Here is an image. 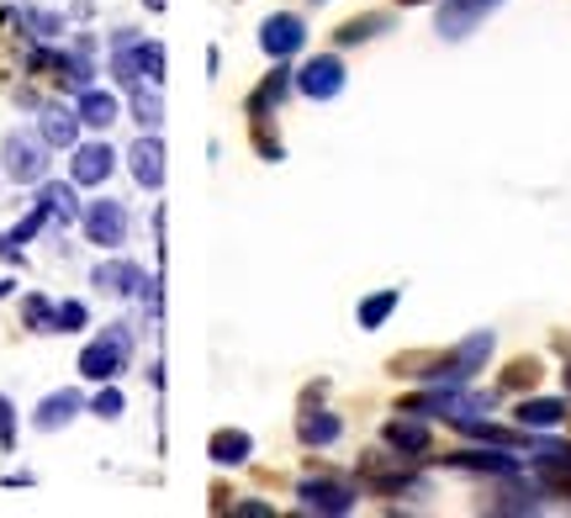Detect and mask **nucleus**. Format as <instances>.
<instances>
[{
	"label": "nucleus",
	"instance_id": "nucleus-15",
	"mask_svg": "<svg viewBox=\"0 0 571 518\" xmlns=\"http://www.w3.org/2000/svg\"><path fill=\"white\" fill-rule=\"evenodd\" d=\"M386 445L403 449V455H424V449H428V428L418 424V418H392V424H386Z\"/></svg>",
	"mask_w": 571,
	"mask_h": 518
},
{
	"label": "nucleus",
	"instance_id": "nucleus-16",
	"mask_svg": "<svg viewBox=\"0 0 571 518\" xmlns=\"http://www.w3.org/2000/svg\"><path fill=\"white\" fill-rule=\"evenodd\" d=\"M80 122H85V127H112V122H117V95L80 91Z\"/></svg>",
	"mask_w": 571,
	"mask_h": 518
},
{
	"label": "nucleus",
	"instance_id": "nucleus-17",
	"mask_svg": "<svg viewBox=\"0 0 571 518\" xmlns=\"http://www.w3.org/2000/svg\"><path fill=\"white\" fill-rule=\"evenodd\" d=\"M561 418H567V402H561V397H529L519 407V424L523 428H556Z\"/></svg>",
	"mask_w": 571,
	"mask_h": 518
},
{
	"label": "nucleus",
	"instance_id": "nucleus-32",
	"mask_svg": "<svg viewBox=\"0 0 571 518\" xmlns=\"http://www.w3.org/2000/svg\"><path fill=\"white\" fill-rule=\"evenodd\" d=\"M403 6H424V0H403Z\"/></svg>",
	"mask_w": 571,
	"mask_h": 518
},
{
	"label": "nucleus",
	"instance_id": "nucleus-33",
	"mask_svg": "<svg viewBox=\"0 0 571 518\" xmlns=\"http://www.w3.org/2000/svg\"><path fill=\"white\" fill-rule=\"evenodd\" d=\"M567 386H571V371H567Z\"/></svg>",
	"mask_w": 571,
	"mask_h": 518
},
{
	"label": "nucleus",
	"instance_id": "nucleus-23",
	"mask_svg": "<svg viewBox=\"0 0 571 518\" xmlns=\"http://www.w3.org/2000/svg\"><path fill=\"white\" fill-rule=\"evenodd\" d=\"M381 27H386V17H355V22H344L339 32H333V43H339V48L365 43V38H376Z\"/></svg>",
	"mask_w": 571,
	"mask_h": 518
},
{
	"label": "nucleus",
	"instance_id": "nucleus-14",
	"mask_svg": "<svg viewBox=\"0 0 571 518\" xmlns=\"http://www.w3.org/2000/svg\"><path fill=\"white\" fill-rule=\"evenodd\" d=\"M95 286H101V291H117V297H133L143 286V276L133 259H106V265L95 270Z\"/></svg>",
	"mask_w": 571,
	"mask_h": 518
},
{
	"label": "nucleus",
	"instance_id": "nucleus-7",
	"mask_svg": "<svg viewBox=\"0 0 571 518\" xmlns=\"http://www.w3.org/2000/svg\"><path fill=\"white\" fill-rule=\"evenodd\" d=\"M112 148L106 143H85V148H74V159H70V180L74 186H101L106 175H112Z\"/></svg>",
	"mask_w": 571,
	"mask_h": 518
},
{
	"label": "nucleus",
	"instance_id": "nucleus-3",
	"mask_svg": "<svg viewBox=\"0 0 571 518\" xmlns=\"http://www.w3.org/2000/svg\"><path fill=\"white\" fill-rule=\"evenodd\" d=\"M297 497H302V508H308V514H350V508H355V493H350L344 481H333V476L329 481H323V476L302 481Z\"/></svg>",
	"mask_w": 571,
	"mask_h": 518
},
{
	"label": "nucleus",
	"instance_id": "nucleus-5",
	"mask_svg": "<svg viewBox=\"0 0 571 518\" xmlns=\"http://www.w3.org/2000/svg\"><path fill=\"white\" fill-rule=\"evenodd\" d=\"M297 91L312 95V101H329V95L344 91V64L333 59V53H318L308 70L297 74Z\"/></svg>",
	"mask_w": 571,
	"mask_h": 518
},
{
	"label": "nucleus",
	"instance_id": "nucleus-19",
	"mask_svg": "<svg viewBox=\"0 0 571 518\" xmlns=\"http://www.w3.org/2000/svg\"><path fill=\"white\" fill-rule=\"evenodd\" d=\"M38 207L48 213V222H74V186H43Z\"/></svg>",
	"mask_w": 571,
	"mask_h": 518
},
{
	"label": "nucleus",
	"instance_id": "nucleus-9",
	"mask_svg": "<svg viewBox=\"0 0 571 518\" xmlns=\"http://www.w3.org/2000/svg\"><path fill=\"white\" fill-rule=\"evenodd\" d=\"M286 91H291V70H270L264 74V85L255 95H249V101H243V112H249V122H255V127H260V122H270V112H276V106H281L286 101Z\"/></svg>",
	"mask_w": 571,
	"mask_h": 518
},
{
	"label": "nucleus",
	"instance_id": "nucleus-25",
	"mask_svg": "<svg viewBox=\"0 0 571 518\" xmlns=\"http://www.w3.org/2000/svg\"><path fill=\"white\" fill-rule=\"evenodd\" d=\"M534 381H540V360H513V365L502 371V386H508V392H529Z\"/></svg>",
	"mask_w": 571,
	"mask_h": 518
},
{
	"label": "nucleus",
	"instance_id": "nucleus-26",
	"mask_svg": "<svg viewBox=\"0 0 571 518\" xmlns=\"http://www.w3.org/2000/svg\"><path fill=\"white\" fill-rule=\"evenodd\" d=\"M85 307L80 302H59V318H53V333H74V329H85Z\"/></svg>",
	"mask_w": 571,
	"mask_h": 518
},
{
	"label": "nucleus",
	"instance_id": "nucleus-18",
	"mask_svg": "<svg viewBox=\"0 0 571 518\" xmlns=\"http://www.w3.org/2000/svg\"><path fill=\"white\" fill-rule=\"evenodd\" d=\"M339 418H333V413H302V424H297V434H302V445H333V439H339Z\"/></svg>",
	"mask_w": 571,
	"mask_h": 518
},
{
	"label": "nucleus",
	"instance_id": "nucleus-20",
	"mask_svg": "<svg viewBox=\"0 0 571 518\" xmlns=\"http://www.w3.org/2000/svg\"><path fill=\"white\" fill-rule=\"evenodd\" d=\"M74 133H80V117H70V112H43V143L74 148Z\"/></svg>",
	"mask_w": 571,
	"mask_h": 518
},
{
	"label": "nucleus",
	"instance_id": "nucleus-12",
	"mask_svg": "<svg viewBox=\"0 0 571 518\" xmlns=\"http://www.w3.org/2000/svg\"><path fill=\"white\" fill-rule=\"evenodd\" d=\"M80 407H85V397H80V392H53V397H43L38 402V413H32V424L38 428H64L74 418V413H80Z\"/></svg>",
	"mask_w": 571,
	"mask_h": 518
},
{
	"label": "nucleus",
	"instance_id": "nucleus-1",
	"mask_svg": "<svg viewBox=\"0 0 571 518\" xmlns=\"http://www.w3.org/2000/svg\"><path fill=\"white\" fill-rule=\"evenodd\" d=\"M127 354H133V339H127L122 329H112V333H101L95 344H85V354H80V371H85L91 381H112V376H122Z\"/></svg>",
	"mask_w": 571,
	"mask_h": 518
},
{
	"label": "nucleus",
	"instance_id": "nucleus-30",
	"mask_svg": "<svg viewBox=\"0 0 571 518\" xmlns=\"http://www.w3.org/2000/svg\"><path fill=\"white\" fill-rule=\"evenodd\" d=\"M143 6H148V11H165V0H143Z\"/></svg>",
	"mask_w": 571,
	"mask_h": 518
},
{
	"label": "nucleus",
	"instance_id": "nucleus-10",
	"mask_svg": "<svg viewBox=\"0 0 571 518\" xmlns=\"http://www.w3.org/2000/svg\"><path fill=\"white\" fill-rule=\"evenodd\" d=\"M492 6H498V0H450V6L439 11V32H445V38H466V27H476Z\"/></svg>",
	"mask_w": 571,
	"mask_h": 518
},
{
	"label": "nucleus",
	"instance_id": "nucleus-24",
	"mask_svg": "<svg viewBox=\"0 0 571 518\" xmlns=\"http://www.w3.org/2000/svg\"><path fill=\"white\" fill-rule=\"evenodd\" d=\"M22 318H27V329L53 333V318H59V307L48 302V297H38V291H32V297H27V302H22Z\"/></svg>",
	"mask_w": 571,
	"mask_h": 518
},
{
	"label": "nucleus",
	"instance_id": "nucleus-28",
	"mask_svg": "<svg viewBox=\"0 0 571 518\" xmlns=\"http://www.w3.org/2000/svg\"><path fill=\"white\" fill-rule=\"evenodd\" d=\"M0 449H17V413L6 397H0Z\"/></svg>",
	"mask_w": 571,
	"mask_h": 518
},
{
	"label": "nucleus",
	"instance_id": "nucleus-31",
	"mask_svg": "<svg viewBox=\"0 0 571 518\" xmlns=\"http://www.w3.org/2000/svg\"><path fill=\"white\" fill-rule=\"evenodd\" d=\"M6 291H11V281H0V297H6Z\"/></svg>",
	"mask_w": 571,
	"mask_h": 518
},
{
	"label": "nucleus",
	"instance_id": "nucleus-13",
	"mask_svg": "<svg viewBox=\"0 0 571 518\" xmlns=\"http://www.w3.org/2000/svg\"><path fill=\"white\" fill-rule=\"evenodd\" d=\"M249 434H243V428H217L212 439H207V455H212L217 466H243V460H249Z\"/></svg>",
	"mask_w": 571,
	"mask_h": 518
},
{
	"label": "nucleus",
	"instance_id": "nucleus-27",
	"mask_svg": "<svg viewBox=\"0 0 571 518\" xmlns=\"http://www.w3.org/2000/svg\"><path fill=\"white\" fill-rule=\"evenodd\" d=\"M91 407H95V418H122V392H117V386H106Z\"/></svg>",
	"mask_w": 571,
	"mask_h": 518
},
{
	"label": "nucleus",
	"instance_id": "nucleus-2",
	"mask_svg": "<svg viewBox=\"0 0 571 518\" xmlns=\"http://www.w3.org/2000/svg\"><path fill=\"white\" fill-rule=\"evenodd\" d=\"M302 43H308V27H302V17H291V11H276V17L260 27V48L270 59H291Z\"/></svg>",
	"mask_w": 571,
	"mask_h": 518
},
{
	"label": "nucleus",
	"instance_id": "nucleus-8",
	"mask_svg": "<svg viewBox=\"0 0 571 518\" xmlns=\"http://www.w3.org/2000/svg\"><path fill=\"white\" fill-rule=\"evenodd\" d=\"M127 159H133V180H138L143 190L165 186V143H159V138H138Z\"/></svg>",
	"mask_w": 571,
	"mask_h": 518
},
{
	"label": "nucleus",
	"instance_id": "nucleus-11",
	"mask_svg": "<svg viewBox=\"0 0 571 518\" xmlns=\"http://www.w3.org/2000/svg\"><path fill=\"white\" fill-rule=\"evenodd\" d=\"M450 466L460 472H481V476H513L519 472V460L513 455H498V449H460V455H445Z\"/></svg>",
	"mask_w": 571,
	"mask_h": 518
},
{
	"label": "nucleus",
	"instance_id": "nucleus-4",
	"mask_svg": "<svg viewBox=\"0 0 571 518\" xmlns=\"http://www.w3.org/2000/svg\"><path fill=\"white\" fill-rule=\"evenodd\" d=\"M85 234L101 249H117V244H127V213H122L117 201H91L85 207Z\"/></svg>",
	"mask_w": 571,
	"mask_h": 518
},
{
	"label": "nucleus",
	"instance_id": "nucleus-22",
	"mask_svg": "<svg viewBox=\"0 0 571 518\" xmlns=\"http://www.w3.org/2000/svg\"><path fill=\"white\" fill-rule=\"evenodd\" d=\"M392 312H397V291H376V297L360 302V323H365V329H381Z\"/></svg>",
	"mask_w": 571,
	"mask_h": 518
},
{
	"label": "nucleus",
	"instance_id": "nucleus-6",
	"mask_svg": "<svg viewBox=\"0 0 571 518\" xmlns=\"http://www.w3.org/2000/svg\"><path fill=\"white\" fill-rule=\"evenodd\" d=\"M43 169H48L43 143L27 138V133H11V138H6V175H11V180H43Z\"/></svg>",
	"mask_w": 571,
	"mask_h": 518
},
{
	"label": "nucleus",
	"instance_id": "nucleus-21",
	"mask_svg": "<svg viewBox=\"0 0 571 518\" xmlns=\"http://www.w3.org/2000/svg\"><path fill=\"white\" fill-rule=\"evenodd\" d=\"M127 95H133V117H138L143 127H159V117H165L159 91H154V85H138V91H127Z\"/></svg>",
	"mask_w": 571,
	"mask_h": 518
},
{
	"label": "nucleus",
	"instance_id": "nucleus-29",
	"mask_svg": "<svg viewBox=\"0 0 571 518\" xmlns=\"http://www.w3.org/2000/svg\"><path fill=\"white\" fill-rule=\"evenodd\" d=\"M22 22L32 27V32H38V38H53V32H59V17H53V11H27Z\"/></svg>",
	"mask_w": 571,
	"mask_h": 518
}]
</instances>
